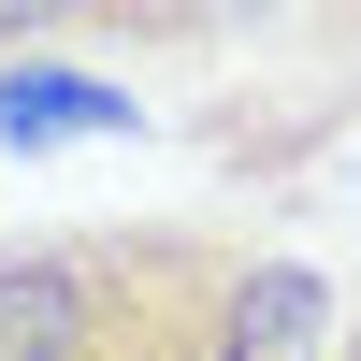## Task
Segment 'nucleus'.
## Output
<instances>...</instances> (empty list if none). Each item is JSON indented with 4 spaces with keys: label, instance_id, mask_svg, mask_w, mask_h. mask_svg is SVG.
<instances>
[{
    "label": "nucleus",
    "instance_id": "nucleus-1",
    "mask_svg": "<svg viewBox=\"0 0 361 361\" xmlns=\"http://www.w3.org/2000/svg\"><path fill=\"white\" fill-rule=\"evenodd\" d=\"M246 246L173 217H102V231H29L0 246V361H217Z\"/></svg>",
    "mask_w": 361,
    "mask_h": 361
},
{
    "label": "nucleus",
    "instance_id": "nucleus-2",
    "mask_svg": "<svg viewBox=\"0 0 361 361\" xmlns=\"http://www.w3.org/2000/svg\"><path fill=\"white\" fill-rule=\"evenodd\" d=\"M145 130V102L116 73H87V58H58V44H15L0 58V145L15 159H58V145H130Z\"/></svg>",
    "mask_w": 361,
    "mask_h": 361
},
{
    "label": "nucleus",
    "instance_id": "nucleus-3",
    "mask_svg": "<svg viewBox=\"0 0 361 361\" xmlns=\"http://www.w3.org/2000/svg\"><path fill=\"white\" fill-rule=\"evenodd\" d=\"M275 15L289 0H0V58L15 44H231Z\"/></svg>",
    "mask_w": 361,
    "mask_h": 361
},
{
    "label": "nucleus",
    "instance_id": "nucleus-4",
    "mask_svg": "<svg viewBox=\"0 0 361 361\" xmlns=\"http://www.w3.org/2000/svg\"><path fill=\"white\" fill-rule=\"evenodd\" d=\"M333 289L304 275V260H246L231 275V318H217V361H333Z\"/></svg>",
    "mask_w": 361,
    "mask_h": 361
},
{
    "label": "nucleus",
    "instance_id": "nucleus-5",
    "mask_svg": "<svg viewBox=\"0 0 361 361\" xmlns=\"http://www.w3.org/2000/svg\"><path fill=\"white\" fill-rule=\"evenodd\" d=\"M289 44H304V87H289V116H318V130H333V116H361V0H289Z\"/></svg>",
    "mask_w": 361,
    "mask_h": 361
},
{
    "label": "nucleus",
    "instance_id": "nucleus-6",
    "mask_svg": "<svg viewBox=\"0 0 361 361\" xmlns=\"http://www.w3.org/2000/svg\"><path fill=\"white\" fill-rule=\"evenodd\" d=\"M333 361H361V318H347V333H333Z\"/></svg>",
    "mask_w": 361,
    "mask_h": 361
},
{
    "label": "nucleus",
    "instance_id": "nucleus-7",
    "mask_svg": "<svg viewBox=\"0 0 361 361\" xmlns=\"http://www.w3.org/2000/svg\"><path fill=\"white\" fill-rule=\"evenodd\" d=\"M347 188H361V159H347Z\"/></svg>",
    "mask_w": 361,
    "mask_h": 361
}]
</instances>
